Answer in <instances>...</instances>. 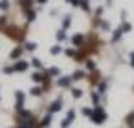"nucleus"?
Instances as JSON below:
<instances>
[{
	"label": "nucleus",
	"instance_id": "9b49d317",
	"mask_svg": "<svg viewBox=\"0 0 134 128\" xmlns=\"http://www.w3.org/2000/svg\"><path fill=\"white\" fill-rule=\"evenodd\" d=\"M31 79H33V82H42V81H46L42 73H33V75H31Z\"/></svg>",
	"mask_w": 134,
	"mask_h": 128
},
{
	"label": "nucleus",
	"instance_id": "b1692460",
	"mask_svg": "<svg viewBox=\"0 0 134 128\" xmlns=\"http://www.w3.org/2000/svg\"><path fill=\"white\" fill-rule=\"evenodd\" d=\"M64 53H66L68 57H75V50H72V48H68V50H64Z\"/></svg>",
	"mask_w": 134,
	"mask_h": 128
},
{
	"label": "nucleus",
	"instance_id": "4be33fe9",
	"mask_svg": "<svg viewBox=\"0 0 134 128\" xmlns=\"http://www.w3.org/2000/svg\"><path fill=\"white\" fill-rule=\"evenodd\" d=\"M41 93H42V88H33L31 90V95H35V97H39Z\"/></svg>",
	"mask_w": 134,
	"mask_h": 128
},
{
	"label": "nucleus",
	"instance_id": "f8f14e48",
	"mask_svg": "<svg viewBox=\"0 0 134 128\" xmlns=\"http://www.w3.org/2000/svg\"><path fill=\"white\" fill-rule=\"evenodd\" d=\"M61 50H63V48H61L59 44H55V46H52V48H50V53H52V55H59V53H61Z\"/></svg>",
	"mask_w": 134,
	"mask_h": 128
},
{
	"label": "nucleus",
	"instance_id": "dca6fc26",
	"mask_svg": "<svg viewBox=\"0 0 134 128\" xmlns=\"http://www.w3.org/2000/svg\"><path fill=\"white\" fill-rule=\"evenodd\" d=\"M0 9H2V11L9 9V0H0Z\"/></svg>",
	"mask_w": 134,
	"mask_h": 128
},
{
	"label": "nucleus",
	"instance_id": "f3484780",
	"mask_svg": "<svg viewBox=\"0 0 134 128\" xmlns=\"http://www.w3.org/2000/svg\"><path fill=\"white\" fill-rule=\"evenodd\" d=\"M130 29H132V26H130L129 22H123V24H121V31H123V33H129Z\"/></svg>",
	"mask_w": 134,
	"mask_h": 128
},
{
	"label": "nucleus",
	"instance_id": "20e7f679",
	"mask_svg": "<svg viewBox=\"0 0 134 128\" xmlns=\"http://www.w3.org/2000/svg\"><path fill=\"white\" fill-rule=\"evenodd\" d=\"M61 106H63V99H55V101L50 104V112H52V113H55V112H59V110H61Z\"/></svg>",
	"mask_w": 134,
	"mask_h": 128
},
{
	"label": "nucleus",
	"instance_id": "c756f323",
	"mask_svg": "<svg viewBox=\"0 0 134 128\" xmlns=\"http://www.w3.org/2000/svg\"><path fill=\"white\" fill-rule=\"evenodd\" d=\"M101 29L108 31V29H110V24H108V22H101Z\"/></svg>",
	"mask_w": 134,
	"mask_h": 128
},
{
	"label": "nucleus",
	"instance_id": "0eeeda50",
	"mask_svg": "<svg viewBox=\"0 0 134 128\" xmlns=\"http://www.w3.org/2000/svg\"><path fill=\"white\" fill-rule=\"evenodd\" d=\"M22 102H24V93L22 92H17V110L19 112L22 110Z\"/></svg>",
	"mask_w": 134,
	"mask_h": 128
},
{
	"label": "nucleus",
	"instance_id": "f03ea898",
	"mask_svg": "<svg viewBox=\"0 0 134 128\" xmlns=\"http://www.w3.org/2000/svg\"><path fill=\"white\" fill-rule=\"evenodd\" d=\"M74 117H75V112H74V110H70V112H68V115L63 119V123H61V128H68V126L72 124Z\"/></svg>",
	"mask_w": 134,
	"mask_h": 128
},
{
	"label": "nucleus",
	"instance_id": "c85d7f7f",
	"mask_svg": "<svg viewBox=\"0 0 134 128\" xmlns=\"http://www.w3.org/2000/svg\"><path fill=\"white\" fill-rule=\"evenodd\" d=\"M83 113H85V115H88V117H92L94 110H90V108H83Z\"/></svg>",
	"mask_w": 134,
	"mask_h": 128
},
{
	"label": "nucleus",
	"instance_id": "a211bd4d",
	"mask_svg": "<svg viewBox=\"0 0 134 128\" xmlns=\"http://www.w3.org/2000/svg\"><path fill=\"white\" fill-rule=\"evenodd\" d=\"M48 73H50V75H53V77H57V75H61V70H59V68H50V70H48Z\"/></svg>",
	"mask_w": 134,
	"mask_h": 128
},
{
	"label": "nucleus",
	"instance_id": "f257e3e1",
	"mask_svg": "<svg viewBox=\"0 0 134 128\" xmlns=\"http://www.w3.org/2000/svg\"><path fill=\"white\" fill-rule=\"evenodd\" d=\"M92 121H94L96 124H103V123L107 121V112H105L101 106H96V108H94V113H92Z\"/></svg>",
	"mask_w": 134,
	"mask_h": 128
},
{
	"label": "nucleus",
	"instance_id": "393cba45",
	"mask_svg": "<svg viewBox=\"0 0 134 128\" xmlns=\"http://www.w3.org/2000/svg\"><path fill=\"white\" fill-rule=\"evenodd\" d=\"M86 68L88 70H96V62L94 60H86Z\"/></svg>",
	"mask_w": 134,
	"mask_h": 128
},
{
	"label": "nucleus",
	"instance_id": "a878e982",
	"mask_svg": "<svg viewBox=\"0 0 134 128\" xmlns=\"http://www.w3.org/2000/svg\"><path fill=\"white\" fill-rule=\"evenodd\" d=\"M20 4H22V8L30 9V4H31V0H20Z\"/></svg>",
	"mask_w": 134,
	"mask_h": 128
},
{
	"label": "nucleus",
	"instance_id": "7c9ffc66",
	"mask_svg": "<svg viewBox=\"0 0 134 128\" xmlns=\"http://www.w3.org/2000/svg\"><path fill=\"white\" fill-rule=\"evenodd\" d=\"M92 101H94V104H97L99 102V93H92Z\"/></svg>",
	"mask_w": 134,
	"mask_h": 128
},
{
	"label": "nucleus",
	"instance_id": "4468645a",
	"mask_svg": "<svg viewBox=\"0 0 134 128\" xmlns=\"http://www.w3.org/2000/svg\"><path fill=\"white\" fill-rule=\"evenodd\" d=\"M70 24H72V17L68 15V17H64V20H63V29L70 28Z\"/></svg>",
	"mask_w": 134,
	"mask_h": 128
},
{
	"label": "nucleus",
	"instance_id": "1a4fd4ad",
	"mask_svg": "<svg viewBox=\"0 0 134 128\" xmlns=\"http://www.w3.org/2000/svg\"><path fill=\"white\" fill-rule=\"evenodd\" d=\"M121 33H123V31H121V28H119V29H116V31L112 33V42H118V40L121 39Z\"/></svg>",
	"mask_w": 134,
	"mask_h": 128
},
{
	"label": "nucleus",
	"instance_id": "6e6552de",
	"mask_svg": "<svg viewBox=\"0 0 134 128\" xmlns=\"http://www.w3.org/2000/svg\"><path fill=\"white\" fill-rule=\"evenodd\" d=\"M22 51H24L22 48H15V50H13V51L9 53V57H11V59H19V57L22 55Z\"/></svg>",
	"mask_w": 134,
	"mask_h": 128
},
{
	"label": "nucleus",
	"instance_id": "ddd939ff",
	"mask_svg": "<svg viewBox=\"0 0 134 128\" xmlns=\"http://www.w3.org/2000/svg\"><path fill=\"white\" fill-rule=\"evenodd\" d=\"M79 8L83 9V11H90V6H88V0H81V4H79Z\"/></svg>",
	"mask_w": 134,
	"mask_h": 128
},
{
	"label": "nucleus",
	"instance_id": "2f4dec72",
	"mask_svg": "<svg viewBox=\"0 0 134 128\" xmlns=\"http://www.w3.org/2000/svg\"><path fill=\"white\" fill-rule=\"evenodd\" d=\"M129 59H130V64H132V68H134V51H130V55H129Z\"/></svg>",
	"mask_w": 134,
	"mask_h": 128
},
{
	"label": "nucleus",
	"instance_id": "6ab92c4d",
	"mask_svg": "<svg viewBox=\"0 0 134 128\" xmlns=\"http://www.w3.org/2000/svg\"><path fill=\"white\" fill-rule=\"evenodd\" d=\"M72 95H74L75 99H79V97L83 95V90H79V88H74V90H72Z\"/></svg>",
	"mask_w": 134,
	"mask_h": 128
},
{
	"label": "nucleus",
	"instance_id": "473e14b6",
	"mask_svg": "<svg viewBox=\"0 0 134 128\" xmlns=\"http://www.w3.org/2000/svg\"><path fill=\"white\" fill-rule=\"evenodd\" d=\"M6 20H8L6 17H0V26H6Z\"/></svg>",
	"mask_w": 134,
	"mask_h": 128
},
{
	"label": "nucleus",
	"instance_id": "bb28decb",
	"mask_svg": "<svg viewBox=\"0 0 134 128\" xmlns=\"http://www.w3.org/2000/svg\"><path fill=\"white\" fill-rule=\"evenodd\" d=\"M28 20H35V11L28 9Z\"/></svg>",
	"mask_w": 134,
	"mask_h": 128
},
{
	"label": "nucleus",
	"instance_id": "423d86ee",
	"mask_svg": "<svg viewBox=\"0 0 134 128\" xmlns=\"http://www.w3.org/2000/svg\"><path fill=\"white\" fill-rule=\"evenodd\" d=\"M83 40H85V35H81V33H77V35H74V39H72V42H74V46H81V44H83Z\"/></svg>",
	"mask_w": 134,
	"mask_h": 128
},
{
	"label": "nucleus",
	"instance_id": "5701e85b",
	"mask_svg": "<svg viewBox=\"0 0 134 128\" xmlns=\"http://www.w3.org/2000/svg\"><path fill=\"white\" fill-rule=\"evenodd\" d=\"M50 121H52V117H50V115H46V117L42 119V123H41V126H48V124H50Z\"/></svg>",
	"mask_w": 134,
	"mask_h": 128
},
{
	"label": "nucleus",
	"instance_id": "72a5a7b5",
	"mask_svg": "<svg viewBox=\"0 0 134 128\" xmlns=\"http://www.w3.org/2000/svg\"><path fill=\"white\" fill-rule=\"evenodd\" d=\"M37 2H39V4H46V2H48V0H37Z\"/></svg>",
	"mask_w": 134,
	"mask_h": 128
},
{
	"label": "nucleus",
	"instance_id": "f704fd0d",
	"mask_svg": "<svg viewBox=\"0 0 134 128\" xmlns=\"http://www.w3.org/2000/svg\"><path fill=\"white\" fill-rule=\"evenodd\" d=\"M132 128H134V126H132Z\"/></svg>",
	"mask_w": 134,
	"mask_h": 128
},
{
	"label": "nucleus",
	"instance_id": "9d476101",
	"mask_svg": "<svg viewBox=\"0 0 134 128\" xmlns=\"http://www.w3.org/2000/svg\"><path fill=\"white\" fill-rule=\"evenodd\" d=\"M72 79L74 81H81V79H85V71H81V70H77L74 75H72Z\"/></svg>",
	"mask_w": 134,
	"mask_h": 128
},
{
	"label": "nucleus",
	"instance_id": "cd10ccee",
	"mask_svg": "<svg viewBox=\"0 0 134 128\" xmlns=\"http://www.w3.org/2000/svg\"><path fill=\"white\" fill-rule=\"evenodd\" d=\"M15 71V66H6L4 68V73H13Z\"/></svg>",
	"mask_w": 134,
	"mask_h": 128
},
{
	"label": "nucleus",
	"instance_id": "7ed1b4c3",
	"mask_svg": "<svg viewBox=\"0 0 134 128\" xmlns=\"http://www.w3.org/2000/svg\"><path fill=\"white\" fill-rule=\"evenodd\" d=\"M72 81H74L72 77H68V75H64V77H61V79L57 81V84H59L61 88H68V86L72 84Z\"/></svg>",
	"mask_w": 134,
	"mask_h": 128
},
{
	"label": "nucleus",
	"instance_id": "39448f33",
	"mask_svg": "<svg viewBox=\"0 0 134 128\" xmlns=\"http://www.w3.org/2000/svg\"><path fill=\"white\" fill-rule=\"evenodd\" d=\"M28 68H30V62H26V60H19L15 64V71H26Z\"/></svg>",
	"mask_w": 134,
	"mask_h": 128
},
{
	"label": "nucleus",
	"instance_id": "aec40b11",
	"mask_svg": "<svg viewBox=\"0 0 134 128\" xmlns=\"http://www.w3.org/2000/svg\"><path fill=\"white\" fill-rule=\"evenodd\" d=\"M55 37H57V40H64V39H66V33H64V29L57 31V35H55Z\"/></svg>",
	"mask_w": 134,
	"mask_h": 128
},
{
	"label": "nucleus",
	"instance_id": "2eb2a0df",
	"mask_svg": "<svg viewBox=\"0 0 134 128\" xmlns=\"http://www.w3.org/2000/svg\"><path fill=\"white\" fill-rule=\"evenodd\" d=\"M24 48H26L28 51H35V50H37V44H35V42H26Z\"/></svg>",
	"mask_w": 134,
	"mask_h": 128
},
{
	"label": "nucleus",
	"instance_id": "412c9836",
	"mask_svg": "<svg viewBox=\"0 0 134 128\" xmlns=\"http://www.w3.org/2000/svg\"><path fill=\"white\" fill-rule=\"evenodd\" d=\"M31 66H35V68H39V70H41V68H42V62H41L39 59H33V60H31Z\"/></svg>",
	"mask_w": 134,
	"mask_h": 128
}]
</instances>
